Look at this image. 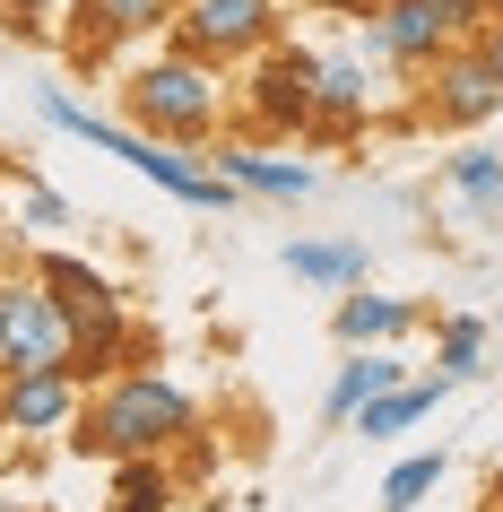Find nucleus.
Returning a JSON list of instances; mask_svg holds the SVG:
<instances>
[{
  "label": "nucleus",
  "instance_id": "f257e3e1",
  "mask_svg": "<svg viewBox=\"0 0 503 512\" xmlns=\"http://www.w3.org/2000/svg\"><path fill=\"white\" fill-rule=\"evenodd\" d=\"M191 434H200V400L183 382L157 374V365H122L113 382H96V400L70 426V443L105 452V460H148V452H183Z\"/></svg>",
  "mask_w": 503,
  "mask_h": 512
},
{
  "label": "nucleus",
  "instance_id": "f03ea898",
  "mask_svg": "<svg viewBox=\"0 0 503 512\" xmlns=\"http://www.w3.org/2000/svg\"><path fill=\"white\" fill-rule=\"evenodd\" d=\"M35 113L53 122V131H70V139H87L96 157H122L139 174V183H157V191H174V200H191V209H235L243 191L217 174L200 148H165V139H148V131H131V122H105V113H87L70 87H35Z\"/></svg>",
  "mask_w": 503,
  "mask_h": 512
},
{
  "label": "nucleus",
  "instance_id": "7ed1b4c3",
  "mask_svg": "<svg viewBox=\"0 0 503 512\" xmlns=\"http://www.w3.org/2000/svg\"><path fill=\"white\" fill-rule=\"evenodd\" d=\"M217 113H226V70L183 53V44H165L157 61H139L131 79H122V122L165 139V148H209Z\"/></svg>",
  "mask_w": 503,
  "mask_h": 512
},
{
  "label": "nucleus",
  "instance_id": "20e7f679",
  "mask_svg": "<svg viewBox=\"0 0 503 512\" xmlns=\"http://www.w3.org/2000/svg\"><path fill=\"white\" fill-rule=\"evenodd\" d=\"M486 0H382L365 18V44L356 53L365 61H391V70H434V61L451 53V44H469V35H486Z\"/></svg>",
  "mask_w": 503,
  "mask_h": 512
},
{
  "label": "nucleus",
  "instance_id": "39448f33",
  "mask_svg": "<svg viewBox=\"0 0 503 512\" xmlns=\"http://www.w3.org/2000/svg\"><path fill=\"white\" fill-rule=\"evenodd\" d=\"M313 87H321V53L313 44H269V53L243 61V113L261 122L269 139H304L313 131Z\"/></svg>",
  "mask_w": 503,
  "mask_h": 512
},
{
  "label": "nucleus",
  "instance_id": "423d86ee",
  "mask_svg": "<svg viewBox=\"0 0 503 512\" xmlns=\"http://www.w3.org/2000/svg\"><path fill=\"white\" fill-rule=\"evenodd\" d=\"M174 44L200 61H217V70H235V61L269 53L278 44V0H174Z\"/></svg>",
  "mask_w": 503,
  "mask_h": 512
},
{
  "label": "nucleus",
  "instance_id": "0eeeda50",
  "mask_svg": "<svg viewBox=\"0 0 503 512\" xmlns=\"http://www.w3.org/2000/svg\"><path fill=\"white\" fill-rule=\"evenodd\" d=\"M27 365H70V313L44 278H0V374Z\"/></svg>",
  "mask_w": 503,
  "mask_h": 512
},
{
  "label": "nucleus",
  "instance_id": "6e6552de",
  "mask_svg": "<svg viewBox=\"0 0 503 512\" xmlns=\"http://www.w3.org/2000/svg\"><path fill=\"white\" fill-rule=\"evenodd\" d=\"M503 113V79H495V61L477 53V35L469 44H451L434 70H425V122L434 131H477V122H495Z\"/></svg>",
  "mask_w": 503,
  "mask_h": 512
},
{
  "label": "nucleus",
  "instance_id": "1a4fd4ad",
  "mask_svg": "<svg viewBox=\"0 0 503 512\" xmlns=\"http://www.w3.org/2000/svg\"><path fill=\"white\" fill-rule=\"evenodd\" d=\"M87 417V382L70 365H27V374H0V426L35 443V434H70Z\"/></svg>",
  "mask_w": 503,
  "mask_h": 512
},
{
  "label": "nucleus",
  "instance_id": "9d476101",
  "mask_svg": "<svg viewBox=\"0 0 503 512\" xmlns=\"http://www.w3.org/2000/svg\"><path fill=\"white\" fill-rule=\"evenodd\" d=\"M157 27H174V0H70V61L96 70V61H113L122 44H139Z\"/></svg>",
  "mask_w": 503,
  "mask_h": 512
},
{
  "label": "nucleus",
  "instance_id": "9b49d317",
  "mask_svg": "<svg viewBox=\"0 0 503 512\" xmlns=\"http://www.w3.org/2000/svg\"><path fill=\"white\" fill-rule=\"evenodd\" d=\"M365 122H373V79H365V53H321L313 131H304V139H356Z\"/></svg>",
  "mask_w": 503,
  "mask_h": 512
},
{
  "label": "nucleus",
  "instance_id": "f8f14e48",
  "mask_svg": "<svg viewBox=\"0 0 503 512\" xmlns=\"http://www.w3.org/2000/svg\"><path fill=\"white\" fill-rule=\"evenodd\" d=\"M200 157H209L235 191H252V200H313V191H321V174L304 157H269V148H243V139H235V148H217V139H209Z\"/></svg>",
  "mask_w": 503,
  "mask_h": 512
},
{
  "label": "nucleus",
  "instance_id": "ddd939ff",
  "mask_svg": "<svg viewBox=\"0 0 503 512\" xmlns=\"http://www.w3.org/2000/svg\"><path fill=\"white\" fill-rule=\"evenodd\" d=\"M443 400H451V382H443V374H399L391 391H373V400L347 417V434H365V443H391V434L425 426V417H434Z\"/></svg>",
  "mask_w": 503,
  "mask_h": 512
},
{
  "label": "nucleus",
  "instance_id": "4468645a",
  "mask_svg": "<svg viewBox=\"0 0 503 512\" xmlns=\"http://www.w3.org/2000/svg\"><path fill=\"white\" fill-rule=\"evenodd\" d=\"M278 261H287L304 287H321V296H347V287H365L373 243H365V235H295Z\"/></svg>",
  "mask_w": 503,
  "mask_h": 512
},
{
  "label": "nucleus",
  "instance_id": "2eb2a0df",
  "mask_svg": "<svg viewBox=\"0 0 503 512\" xmlns=\"http://www.w3.org/2000/svg\"><path fill=\"white\" fill-rule=\"evenodd\" d=\"M425 313L408 296H373V287H347L339 304H330V330H339V348H391V339H408Z\"/></svg>",
  "mask_w": 503,
  "mask_h": 512
},
{
  "label": "nucleus",
  "instance_id": "dca6fc26",
  "mask_svg": "<svg viewBox=\"0 0 503 512\" xmlns=\"http://www.w3.org/2000/svg\"><path fill=\"white\" fill-rule=\"evenodd\" d=\"M35 278L53 287V304L70 313V322H87V313H113V304H131L105 270H96V261H79V252H44V261H35Z\"/></svg>",
  "mask_w": 503,
  "mask_h": 512
},
{
  "label": "nucleus",
  "instance_id": "f3484780",
  "mask_svg": "<svg viewBox=\"0 0 503 512\" xmlns=\"http://www.w3.org/2000/svg\"><path fill=\"white\" fill-rule=\"evenodd\" d=\"M399 374H408V365H399L391 348H347V365L330 374V391H321V426H347V417H356L373 391H391Z\"/></svg>",
  "mask_w": 503,
  "mask_h": 512
},
{
  "label": "nucleus",
  "instance_id": "a211bd4d",
  "mask_svg": "<svg viewBox=\"0 0 503 512\" xmlns=\"http://www.w3.org/2000/svg\"><path fill=\"white\" fill-rule=\"evenodd\" d=\"M443 183H451V200H460L477 226H503V157L495 148H451Z\"/></svg>",
  "mask_w": 503,
  "mask_h": 512
},
{
  "label": "nucleus",
  "instance_id": "6ab92c4d",
  "mask_svg": "<svg viewBox=\"0 0 503 512\" xmlns=\"http://www.w3.org/2000/svg\"><path fill=\"white\" fill-rule=\"evenodd\" d=\"M486 348H495V322H486V313H443V322H434V374L443 382L486 374Z\"/></svg>",
  "mask_w": 503,
  "mask_h": 512
},
{
  "label": "nucleus",
  "instance_id": "aec40b11",
  "mask_svg": "<svg viewBox=\"0 0 503 512\" xmlns=\"http://www.w3.org/2000/svg\"><path fill=\"white\" fill-rule=\"evenodd\" d=\"M174 469H165V452H148V460H113V504L105 512H174Z\"/></svg>",
  "mask_w": 503,
  "mask_h": 512
},
{
  "label": "nucleus",
  "instance_id": "412c9836",
  "mask_svg": "<svg viewBox=\"0 0 503 512\" xmlns=\"http://www.w3.org/2000/svg\"><path fill=\"white\" fill-rule=\"evenodd\" d=\"M443 469H451V452H443V443H434V452H408V460L391 469V478H382V495H373V504H382V512H417L425 495L443 486Z\"/></svg>",
  "mask_w": 503,
  "mask_h": 512
},
{
  "label": "nucleus",
  "instance_id": "4be33fe9",
  "mask_svg": "<svg viewBox=\"0 0 503 512\" xmlns=\"http://www.w3.org/2000/svg\"><path fill=\"white\" fill-rule=\"evenodd\" d=\"M53 226H79V209L44 183H18V235H53Z\"/></svg>",
  "mask_w": 503,
  "mask_h": 512
},
{
  "label": "nucleus",
  "instance_id": "5701e85b",
  "mask_svg": "<svg viewBox=\"0 0 503 512\" xmlns=\"http://www.w3.org/2000/svg\"><path fill=\"white\" fill-rule=\"evenodd\" d=\"M477 53L495 61V79H503V18H486V35H477Z\"/></svg>",
  "mask_w": 503,
  "mask_h": 512
},
{
  "label": "nucleus",
  "instance_id": "b1692460",
  "mask_svg": "<svg viewBox=\"0 0 503 512\" xmlns=\"http://www.w3.org/2000/svg\"><path fill=\"white\" fill-rule=\"evenodd\" d=\"M278 9H287V0H278ZM313 9H365V18H373V9H382V0H313Z\"/></svg>",
  "mask_w": 503,
  "mask_h": 512
},
{
  "label": "nucleus",
  "instance_id": "393cba45",
  "mask_svg": "<svg viewBox=\"0 0 503 512\" xmlns=\"http://www.w3.org/2000/svg\"><path fill=\"white\" fill-rule=\"evenodd\" d=\"M0 512H35V504H18V495H0Z\"/></svg>",
  "mask_w": 503,
  "mask_h": 512
},
{
  "label": "nucleus",
  "instance_id": "a878e982",
  "mask_svg": "<svg viewBox=\"0 0 503 512\" xmlns=\"http://www.w3.org/2000/svg\"><path fill=\"white\" fill-rule=\"evenodd\" d=\"M486 9H495V18H503V0H486Z\"/></svg>",
  "mask_w": 503,
  "mask_h": 512
},
{
  "label": "nucleus",
  "instance_id": "bb28decb",
  "mask_svg": "<svg viewBox=\"0 0 503 512\" xmlns=\"http://www.w3.org/2000/svg\"><path fill=\"white\" fill-rule=\"evenodd\" d=\"M495 348H503V322H495Z\"/></svg>",
  "mask_w": 503,
  "mask_h": 512
},
{
  "label": "nucleus",
  "instance_id": "cd10ccee",
  "mask_svg": "<svg viewBox=\"0 0 503 512\" xmlns=\"http://www.w3.org/2000/svg\"><path fill=\"white\" fill-rule=\"evenodd\" d=\"M0 434H9V426H0Z\"/></svg>",
  "mask_w": 503,
  "mask_h": 512
}]
</instances>
